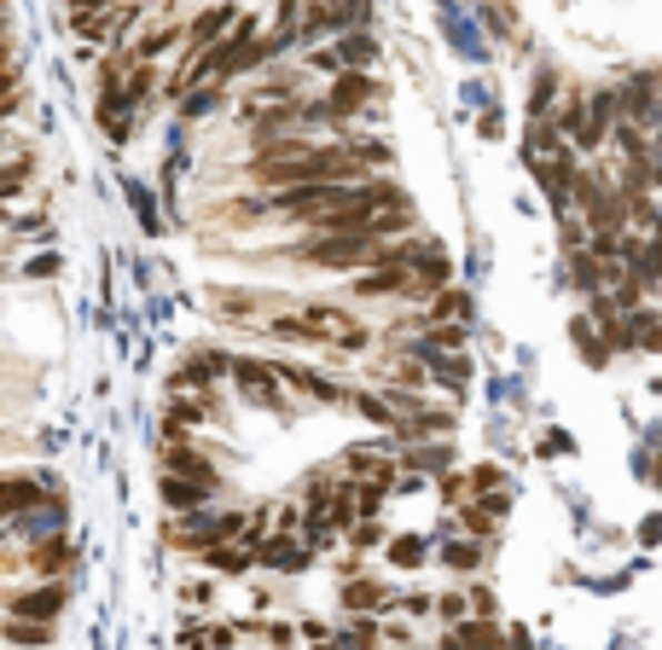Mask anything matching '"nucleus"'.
I'll return each instance as SVG.
<instances>
[{
    "mask_svg": "<svg viewBox=\"0 0 662 650\" xmlns=\"http://www.w3.org/2000/svg\"><path fill=\"white\" fill-rule=\"evenodd\" d=\"M291 256H297V262H309V268H331V273H367V268L390 262V244L372 239V232H338V239L309 232L302 244H291Z\"/></svg>",
    "mask_w": 662,
    "mask_h": 650,
    "instance_id": "nucleus-1",
    "label": "nucleus"
},
{
    "mask_svg": "<svg viewBox=\"0 0 662 650\" xmlns=\"http://www.w3.org/2000/svg\"><path fill=\"white\" fill-rule=\"evenodd\" d=\"M302 326H309L314 343L338 349V354H361L372 343V331L354 320L349 308H338V302H309V308H302Z\"/></svg>",
    "mask_w": 662,
    "mask_h": 650,
    "instance_id": "nucleus-2",
    "label": "nucleus"
},
{
    "mask_svg": "<svg viewBox=\"0 0 662 650\" xmlns=\"http://www.w3.org/2000/svg\"><path fill=\"white\" fill-rule=\"evenodd\" d=\"M233 389L257 407V412H291L285 401V383H279L273 360H257V354H233Z\"/></svg>",
    "mask_w": 662,
    "mask_h": 650,
    "instance_id": "nucleus-3",
    "label": "nucleus"
},
{
    "mask_svg": "<svg viewBox=\"0 0 662 650\" xmlns=\"http://www.w3.org/2000/svg\"><path fill=\"white\" fill-rule=\"evenodd\" d=\"M372 64H378V41L367 30H349V36H338V47H314L309 53V70H325L331 82L343 70H372Z\"/></svg>",
    "mask_w": 662,
    "mask_h": 650,
    "instance_id": "nucleus-4",
    "label": "nucleus"
},
{
    "mask_svg": "<svg viewBox=\"0 0 662 650\" xmlns=\"http://www.w3.org/2000/svg\"><path fill=\"white\" fill-rule=\"evenodd\" d=\"M64 587L59 581H36L23 592H0V616H18V621H41V628H53L59 610H64Z\"/></svg>",
    "mask_w": 662,
    "mask_h": 650,
    "instance_id": "nucleus-5",
    "label": "nucleus"
},
{
    "mask_svg": "<svg viewBox=\"0 0 662 650\" xmlns=\"http://www.w3.org/2000/svg\"><path fill=\"white\" fill-rule=\"evenodd\" d=\"M244 12L233 7V0H215V7H203L192 23H187V47H181V59H203L210 47H221L227 36H233V23H239Z\"/></svg>",
    "mask_w": 662,
    "mask_h": 650,
    "instance_id": "nucleus-6",
    "label": "nucleus"
},
{
    "mask_svg": "<svg viewBox=\"0 0 662 650\" xmlns=\"http://www.w3.org/2000/svg\"><path fill=\"white\" fill-rule=\"evenodd\" d=\"M215 378H233V354H221V349H192V354H181V367H174V396L181 389H210Z\"/></svg>",
    "mask_w": 662,
    "mask_h": 650,
    "instance_id": "nucleus-7",
    "label": "nucleus"
},
{
    "mask_svg": "<svg viewBox=\"0 0 662 650\" xmlns=\"http://www.w3.org/2000/svg\"><path fill=\"white\" fill-rule=\"evenodd\" d=\"M257 563L273 569V576H302V569L314 563V546H302V540H291V534H268V540L257 546Z\"/></svg>",
    "mask_w": 662,
    "mask_h": 650,
    "instance_id": "nucleus-8",
    "label": "nucleus"
},
{
    "mask_svg": "<svg viewBox=\"0 0 662 650\" xmlns=\"http://www.w3.org/2000/svg\"><path fill=\"white\" fill-rule=\"evenodd\" d=\"M41 493H47V482L41 477H0V517H7V523H23V517H30L36 506H41Z\"/></svg>",
    "mask_w": 662,
    "mask_h": 650,
    "instance_id": "nucleus-9",
    "label": "nucleus"
},
{
    "mask_svg": "<svg viewBox=\"0 0 662 650\" xmlns=\"http://www.w3.org/2000/svg\"><path fill=\"white\" fill-rule=\"evenodd\" d=\"M413 291V268H367L361 279H349V297L378 302V297H407Z\"/></svg>",
    "mask_w": 662,
    "mask_h": 650,
    "instance_id": "nucleus-10",
    "label": "nucleus"
},
{
    "mask_svg": "<svg viewBox=\"0 0 662 650\" xmlns=\"http://www.w3.org/2000/svg\"><path fill=\"white\" fill-rule=\"evenodd\" d=\"M23 569H30L36 581H53L59 569H70V540L64 534H41L23 546Z\"/></svg>",
    "mask_w": 662,
    "mask_h": 650,
    "instance_id": "nucleus-11",
    "label": "nucleus"
},
{
    "mask_svg": "<svg viewBox=\"0 0 662 650\" xmlns=\"http://www.w3.org/2000/svg\"><path fill=\"white\" fill-rule=\"evenodd\" d=\"M163 477H187V482H221L215 477V464L203 459L192 441H169L163 448Z\"/></svg>",
    "mask_w": 662,
    "mask_h": 650,
    "instance_id": "nucleus-12",
    "label": "nucleus"
},
{
    "mask_svg": "<svg viewBox=\"0 0 662 650\" xmlns=\"http://www.w3.org/2000/svg\"><path fill=\"white\" fill-rule=\"evenodd\" d=\"M221 482H187V477H158V493H163V506L174 511V517H192V511H203V500H210Z\"/></svg>",
    "mask_w": 662,
    "mask_h": 650,
    "instance_id": "nucleus-13",
    "label": "nucleus"
},
{
    "mask_svg": "<svg viewBox=\"0 0 662 650\" xmlns=\"http://www.w3.org/2000/svg\"><path fill=\"white\" fill-rule=\"evenodd\" d=\"M343 610L349 616H372V610H395V598H390V587L384 581H372V576H354V581H343Z\"/></svg>",
    "mask_w": 662,
    "mask_h": 650,
    "instance_id": "nucleus-14",
    "label": "nucleus"
},
{
    "mask_svg": "<svg viewBox=\"0 0 662 650\" xmlns=\"http://www.w3.org/2000/svg\"><path fill=\"white\" fill-rule=\"evenodd\" d=\"M203 569H210V576H227V581H239V576H250V569H257V546H244V540L210 546V552H203Z\"/></svg>",
    "mask_w": 662,
    "mask_h": 650,
    "instance_id": "nucleus-15",
    "label": "nucleus"
},
{
    "mask_svg": "<svg viewBox=\"0 0 662 650\" xmlns=\"http://www.w3.org/2000/svg\"><path fill=\"white\" fill-rule=\"evenodd\" d=\"M552 128H558V134H570L581 151L599 146V140H593V111H588V99H581V93H570L564 106H558V122H552Z\"/></svg>",
    "mask_w": 662,
    "mask_h": 650,
    "instance_id": "nucleus-16",
    "label": "nucleus"
},
{
    "mask_svg": "<svg viewBox=\"0 0 662 650\" xmlns=\"http://www.w3.org/2000/svg\"><path fill=\"white\" fill-rule=\"evenodd\" d=\"M239 644V621H198L181 628V650H233Z\"/></svg>",
    "mask_w": 662,
    "mask_h": 650,
    "instance_id": "nucleus-17",
    "label": "nucleus"
},
{
    "mask_svg": "<svg viewBox=\"0 0 662 650\" xmlns=\"http://www.w3.org/2000/svg\"><path fill=\"white\" fill-rule=\"evenodd\" d=\"M442 650H500L494 621H460V628L442 633Z\"/></svg>",
    "mask_w": 662,
    "mask_h": 650,
    "instance_id": "nucleus-18",
    "label": "nucleus"
},
{
    "mask_svg": "<svg viewBox=\"0 0 662 650\" xmlns=\"http://www.w3.org/2000/svg\"><path fill=\"white\" fill-rule=\"evenodd\" d=\"M203 407H210V401H169L163 436H169V441H192V430L203 424Z\"/></svg>",
    "mask_w": 662,
    "mask_h": 650,
    "instance_id": "nucleus-19",
    "label": "nucleus"
},
{
    "mask_svg": "<svg viewBox=\"0 0 662 650\" xmlns=\"http://www.w3.org/2000/svg\"><path fill=\"white\" fill-rule=\"evenodd\" d=\"M215 308L227 320H257L262 308H268V297L262 291H215Z\"/></svg>",
    "mask_w": 662,
    "mask_h": 650,
    "instance_id": "nucleus-20",
    "label": "nucleus"
},
{
    "mask_svg": "<svg viewBox=\"0 0 662 650\" xmlns=\"http://www.w3.org/2000/svg\"><path fill=\"white\" fill-rule=\"evenodd\" d=\"M262 639L268 650H291L297 644V628H291V621H239V639Z\"/></svg>",
    "mask_w": 662,
    "mask_h": 650,
    "instance_id": "nucleus-21",
    "label": "nucleus"
},
{
    "mask_svg": "<svg viewBox=\"0 0 662 650\" xmlns=\"http://www.w3.org/2000/svg\"><path fill=\"white\" fill-rule=\"evenodd\" d=\"M384 552H390V563H395V569H419V563L430 558V540H424V534H395V540L384 546Z\"/></svg>",
    "mask_w": 662,
    "mask_h": 650,
    "instance_id": "nucleus-22",
    "label": "nucleus"
},
{
    "mask_svg": "<svg viewBox=\"0 0 662 650\" xmlns=\"http://www.w3.org/2000/svg\"><path fill=\"white\" fill-rule=\"evenodd\" d=\"M378 639H384V633H378V621H372V616H354L331 650H378Z\"/></svg>",
    "mask_w": 662,
    "mask_h": 650,
    "instance_id": "nucleus-23",
    "label": "nucleus"
},
{
    "mask_svg": "<svg viewBox=\"0 0 662 650\" xmlns=\"http://www.w3.org/2000/svg\"><path fill=\"white\" fill-rule=\"evenodd\" d=\"M0 633H7L12 644H23V650H47V639H53V628H41V621H18V616L0 621Z\"/></svg>",
    "mask_w": 662,
    "mask_h": 650,
    "instance_id": "nucleus-24",
    "label": "nucleus"
},
{
    "mask_svg": "<svg viewBox=\"0 0 662 650\" xmlns=\"http://www.w3.org/2000/svg\"><path fill=\"white\" fill-rule=\"evenodd\" d=\"M174 41H187V30H181V23H163V30H151V36L134 47V59H140V64H151V59H163Z\"/></svg>",
    "mask_w": 662,
    "mask_h": 650,
    "instance_id": "nucleus-25",
    "label": "nucleus"
},
{
    "mask_svg": "<svg viewBox=\"0 0 662 650\" xmlns=\"http://www.w3.org/2000/svg\"><path fill=\"white\" fill-rule=\"evenodd\" d=\"M349 407L354 412H361V419H372V424H384V430H395L401 419H395V407L384 401V396H367V389H354V396H349Z\"/></svg>",
    "mask_w": 662,
    "mask_h": 650,
    "instance_id": "nucleus-26",
    "label": "nucleus"
},
{
    "mask_svg": "<svg viewBox=\"0 0 662 650\" xmlns=\"http://www.w3.org/2000/svg\"><path fill=\"white\" fill-rule=\"evenodd\" d=\"M442 563L453 569V576H471V569L482 563V546H477V540H448V546H442Z\"/></svg>",
    "mask_w": 662,
    "mask_h": 650,
    "instance_id": "nucleus-27",
    "label": "nucleus"
},
{
    "mask_svg": "<svg viewBox=\"0 0 662 650\" xmlns=\"http://www.w3.org/2000/svg\"><path fill=\"white\" fill-rule=\"evenodd\" d=\"M349 546H354V552H372V546H390V540H384V523H378V517H361V523L349 529Z\"/></svg>",
    "mask_w": 662,
    "mask_h": 650,
    "instance_id": "nucleus-28",
    "label": "nucleus"
},
{
    "mask_svg": "<svg viewBox=\"0 0 662 650\" xmlns=\"http://www.w3.org/2000/svg\"><path fill=\"white\" fill-rule=\"evenodd\" d=\"M628 326H640L633 331V349H656L662 343V314H633Z\"/></svg>",
    "mask_w": 662,
    "mask_h": 650,
    "instance_id": "nucleus-29",
    "label": "nucleus"
},
{
    "mask_svg": "<svg viewBox=\"0 0 662 650\" xmlns=\"http://www.w3.org/2000/svg\"><path fill=\"white\" fill-rule=\"evenodd\" d=\"M570 337H575V343H581V354H588V360H593V367H604V343H599V337H593V320H575V326H570Z\"/></svg>",
    "mask_w": 662,
    "mask_h": 650,
    "instance_id": "nucleus-30",
    "label": "nucleus"
},
{
    "mask_svg": "<svg viewBox=\"0 0 662 650\" xmlns=\"http://www.w3.org/2000/svg\"><path fill=\"white\" fill-rule=\"evenodd\" d=\"M593 140L604 146V128H610V117H616V93H593Z\"/></svg>",
    "mask_w": 662,
    "mask_h": 650,
    "instance_id": "nucleus-31",
    "label": "nucleus"
},
{
    "mask_svg": "<svg viewBox=\"0 0 662 650\" xmlns=\"http://www.w3.org/2000/svg\"><path fill=\"white\" fill-rule=\"evenodd\" d=\"M437 616L448 621V628H460V621L471 616V598H460V592H442V598H437Z\"/></svg>",
    "mask_w": 662,
    "mask_h": 650,
    "instance_id": "nucleus-32",
    "label": "nucleus"
},
{
    "mask_svg": "<svg viewBox=\"0 0 662 650\" xmlns=\"http://www.w3.org/2000/svg\"><path fill=\"white\" fill-rule=\"evenodd\" d=\"M448 459H453L448 448H413V453H407V464H419V471H437V477L448 471Z\"/></svg>",
    "mask_w": 662,
    "mask_h": 650,
    "instance_id": "nucleus-33",
    "label": "nucleus"
},
{
    "mask_svg": "<svg viewBox=\"0 0 662 650\" xmlns=\"http://www.w3.org/2000/svg\"><path fill=\"white\" fill-rule=\"evenodd\" d=\"M395 610H407V616H430V610H437V598H430V592H407V598H395Z\"/></svg>",
    "mask_w": 662,
    "mask_h": 650,
    "instance_id": "nucleus-34",
    "label": "nucleus"
},
{
    "mask_svg": "<svg viewBox=\"0 0 662 650\" xmlns=\"http://www.w3.org/2000/svg\"><path fill=\"white\" fill-rule=\"evenodd\" d=\"M465 529H471V534H489V529H494V517H489V506H482V500L465 506Z\"/></svg>",
    "mask_w": 662,
    "mask_h": 650,
    "instance_id": "nucleus-35",
    "label": "nucleus"
},
{
    "mask_svg": "<svg viewBox=\"0 0 662 650\" xmlns=\"http://www.w3.org/2000/svg\"><path fill=\"white\" fill-rule=\"evenodd\" d=\"M437 314H460V320H465V314H471V302H465L460 291H442V297H437Z\"/></svg>",
    "mask_w": 662,
    "mask_h": 650,
    "instance_id": "nucleus-36",
    "label": "nucleus"
},
{
    "mask_svg": "<svg viewBox=\"0 0 662 650\" xmlns=\"http://www.w3.org/2000/svg\"><path fill=\"white\" fill-rule=\"evenodd\" d=\"M471 610H477V621H494V592L489 587H471Z\"/></svg>",
    "mask_w": 662,
    "mask_h": 650,
    "instance_id": "nucleus-37",
    "label": "nucleus"
},
{
    "mask_svg": "<svg viewBox=\"0 0 662 650\" xmlns=\"http://www.w3.org/2000/svg\"><path fill=\"white\" fill-rule=\"evenodd\" d=\"M471 488H477V500H482L489 488H500V471H494V464H477V471H471Z\"/></svg>",
    "mask_w": 662,
    "mask_h": 650,
    "instance_id": "nucleus-38",
    "label": "nucleus"
},
{
    "mask_svg": "<svg viewBox=\"0 0 662 650\" xmlns=\"http://www.w3.org/2000/svg\"><path fill=\"white\" fill-rule=\"evenodd\" d=\"M18 192H23V163L0 174V198H18Z\"/></svg>",
    "mask_w": 662,
    "mask_h": 650,
    "instance_id": "nucleus-39",
    "label": "nucleus"
},
{
    "mask_svg": "<svg viewBox=\"0 0 662 650\" xmlns=\"http://www.w3.org/2000/svg\"><path fill=\"white\" fill-rule=\"evenodd\" d=\"M129 203H134V210H140V221H146V227H158V216H151V198H146L140 187L129 192Z\"/></svg>",
    "mask_w": 662,
    "mask_h": 650,
    "instance_id": "nucleus-40",
    "label": "nucleus"
},
{
    "mask_svg": "<svg viewBox=\"0 0 662 650\" xmlns=\"http://www.w3.org/2000/svg\"><path fill=\"white\" fill-rule=\"evenodd\" d=\"M640 540H645V546L662 540V517H645V523H640Z\"/></svg>",
    "mask_w": 662,
    "mask_h": 650,
    "instance_id": "nucleus-41",
    "label": "nucleus"
},
{
    "mask_svg": "<svg viewBox=\"0 0 662 650\" xmlns=\"http://www.w3.org/2000/svg\"><path fill=\"white\" fill-rule=\"evenodd\" d=\"M0 64H7V30H0Z\"/></svg>",
    "mask_w": 662,
    "mask_h": 650,
    "instance_id": "nucleus-42",
    "label": "nucleus"
},
{
    "mask_svg": "<svg viewBox=\"0 0 662 650\" xmlns=\"http://www.w3.org/2000/svg\"><path fill=\"white\" fill-rule=\"evenodd\" d=\"M656 151H662V128H656Z\"/></svg>",
    "mask_w": 662,
    "mask_h": 650,
    "instance_id": "nucleus-43",
    "label": "nucleus"
},
{
    "mask_svg": "<svg viewBox=\"0 0 662 650\" xmlns=\"http://www.w3.org/2000/svg\"><path fill=\"white\" fill-rule=\"evenodd\" d=\"M0 146H7V134H0Z\"/></svg>",
    "mask_w": 662,
    "mask_h": 650,
    "instance_id": "nucleus-44",
    "label": "nucleus"
}]
</instances>
